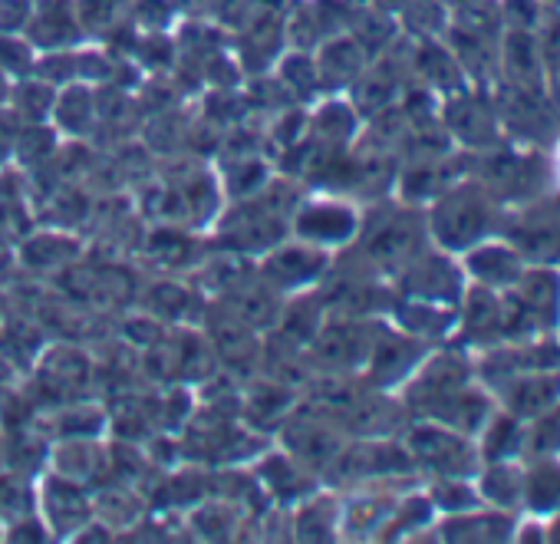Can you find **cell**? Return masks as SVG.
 <instances>
[{"instance_id":"cell-1","label":"cell","mask_w":560,"mask_h":544,"mask_svg":"<svg viewBox=\"0 0 560 544\" xmlns=\"http://www.w3.org/2000/svg\"><path fill=\"white\" fill-rule=\"evenodd\" d=\"M553 396H557V383H547V386H544V380H527V383H521L517 393H514V409L521 406V413H530V409L547 406Z\"/></svg>"},{"instance_id":"cell-2","label":"cell","mask_w":560,"mask_h":544,"mask_svg":"<svg viewBox=\"0 0 560 544\" xmlns=\"http://www.w3.org/2000/svg\"><path fill=\"white\" fill-rule=\"evenodd\" d=\"M524 288H527V304L534 311L553 308V301H557V281L550 275H534V278H527Z\"/></svg>"}]
</instances>
